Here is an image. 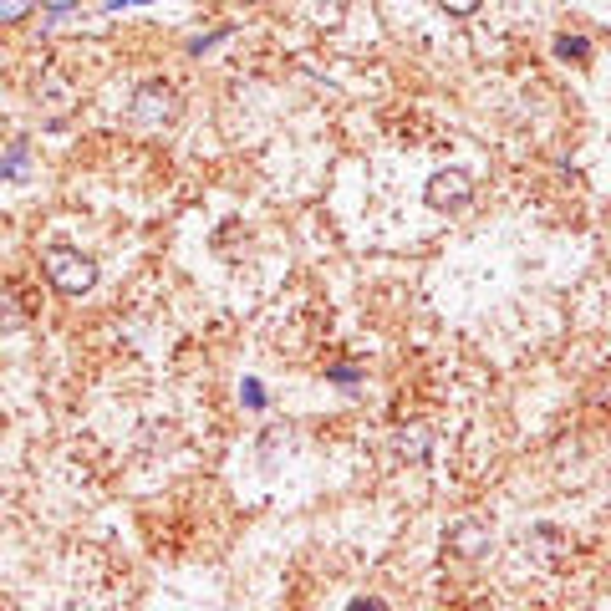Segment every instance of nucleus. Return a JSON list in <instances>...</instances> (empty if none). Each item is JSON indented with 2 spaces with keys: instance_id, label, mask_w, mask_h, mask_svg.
Segmentation results:
<instances>
[{
  "instance_id": "ddd939ff",
  "label": "nucleus",
  "mask_w": 611,
  "mask_h": 611,
  "mask_svg": "<svg viewBox=\"0 0 611 611\" xmlns=\"http://www.w3.org/2000/svg\"><path fill=\"white\" fill-rule=\"evenodd\" d=\"M326 377H331V382H357V377H362V372H357V367H331V372H326Z\"/></svg>"
},
{
  "instance_id": "f257e3e1",
  "label": "nucleus",
  "mask_w": 611,
  "mask_h": 611,
  "mask_svg": "<svg viewBox=\"0 0 611 611\" xmlns=\"http://www.w3.org/2000/svg\"><path fill=\"white\" fill-rule=\"evenodd\" d=\"M46 281L62 296H87L97 286V265L82 250H72V245H51L46 250Z\"/></svg>"
},
{
  "instance_id": "f03ea898",
  "label": "nucleus",
  "mask_w": 611,
  "mask_h": 611,
  "mask_svg": "<svg viewBox=\"0 0 611 611\" xmlns=\"http://www.w3.org/2000/svg\"><path fill=\"white\" fill-rule=\"evenodd\" d=\"M469 194H474V184H469L464 169H438V174L428 179V189H423V204L438 209V214H449V209H464Z\"/></svg>"
},
{
  "instance_id": "4468645a",
  "label": "nucleus",
  "mask_w": 611,
  "mask_h": 611,
  "mask_svg": "<svg viewBox=\"0 0 611 611\" xmlns=\"http://www.w3.org/2000/svg\"><path fill=\"white\" fill-rule=\"evenodd\" d=\"M41 6H46L51 16H62V11H72V6H82V0H41Z\"/></svg>"
},
{
  "instance_id": "20e7f679",
  "label": "nucleus",
  "mask_w": 611,
  "mask_h": 611,
  "mask_svg": "<svg viewBox=\"0 0 611 611\" xmlns=\"http://www.w3.org/2000/svg\"><path fill=\"white\" fill-rule=\"evenodd\" d=\"M443 545L449 550H459V555H489L494 550V535L484 530V525H474V520H459V525H449V535H443Z\"/></svg>"
},
{
  "instance_id": "9d476101",
  "label": "nucleus",
  "mask_w": 611,
  "mask_h": 611,
  "mask_svg": "<svg viewBox=\"0 0 611 611\" xmlns=\"http://www.w3.org/2000/svg\"><path fill=\"white\" fill-rule=\"evenodd\" d=\"M16 301L11 296H0V331H16V326H26V311H11Z\"/></svg>"
},
{
  "instance_id": "9b49d317",
  "label": "nucleus",
  "mask_w": 611,
  "mask_h": 611,
  "mask_svg": "<svg viewBox=\"0 0 611 611\" xmlns=\"http://www.w3.org/2000/svg\"><path fill=\"white\" fill-rule=\"evenodd\" d=\"M225 36H230V26H219V31H204V36H194V41H189V51H194V57H204V51H209V46H219Z\"/></svg>"
},
{
  "instance_id": "f8f14e48",
  "label": "nucleus",
  "mask_w": 611,
  "mask_h": 611,
  "mask_svg": "<svg viewBox=\"0 0 611 611\" xmlns=\"http://www.w3.org/2000/svg\"><path fill=\"white\" fill-rule=\"evenodd\" d=\"M433 6H438V11H449V16H474V11L484 6V0H433Z\"/></svg>"
},
{
  "instance_id": "6e6552de",
  "label": "nucleus",
  "mask_w": 611,
  "mask_h": 611,
  "mask_svg": "<svg viewBox=\"0 0 611 611\" xmlns=\"http://www.w3.org/2000/svg\"><path fill=\"white\" fill-rule=\"evenodd\" d=\"M36 0H0V26H11V21H26L31 16Z\"/></svg>"
},
{
  "instance_id": "2eb2a0df",
  "label": "nucleus",
  "mask_w": 611,
  "mask_h": 611,
  "mask_svg": "<svg viewBox=\"0 0 611 611\" xmlns=\"http://www.w3.org/2000/svg\"><path fill=\"white\" fill-rule=\"evenodd\" d=\"M352 611H382V601H372V596H357V601H352Z\"/></svg>"
},
{
  "instance_id": "7ed1b4c3",
  "label": "nucleus",
  "mask_w": 611,
  "mask_h": 611,
  "mask_svg": "<svg viewBox=\"0 0 611 611\" xmlns=\"http://www.w3.org/2000/svg\"><path fill=\"white\" fill-rule=\"evenodd\" d=\"M174 113H179V107H174V87L169 82H143L133 92V118L138 123H169Z\"/></svg>"
},
{
  "instance_id": "423d86ee",
  "label": "nucleus",
  "mask_w": 611,
  "mask_h": 611,
  "mask_svg": "<svg viewBox=\"0 0 611 611\" xmlns=\"http://www.w3.org/2000/svg\"><path fill=\"white\" fill-rule=\"evenodd\" d=\"M398 454H408V459H423V454H428V428L398 433Z\"/></svg>"
},
{
  "instance_id": "1a4fd4ad",
  "label": "nucleus",
  "mask_w": 611,
  "mask_h": 611,
  "mask_svg": "<svg viewBox=\"0 0 611 611\" xmlns=\"http://www.w3.org/2000/svg\"><path fill=\"white\" fill-rule=\"evenodd\" d=\"M240 398H245V408L260 413V408H265V382H260V377H245V382H240Z\"/></svg>"
},
{
  "instance_id": "39448f33",
  "label": "nucleus",
  "mask_w": 611,
  "mask_h": 611,
  "mask_svg": "<svg viewBox=\"0 0 611 611\" xmlns=\"http://www.w3.org/2000/svg\"><path fill=\"white\" fill-rule=\"evenodd\" d=\"M555 57L561 62H591V41L586 36H555Z\"/></svg>"
},
{
  "instance_id": "0eeeda50",
  "label": "nucleus",
  "mask_w": 611,
  "mask_h": 611,
  "mask_svg": "<svg viewBox=\"0 0 611 611\" xmlns=\"http://www.w3.org/2000/svg\"><path fill=\"white\" fill-rule=\"evenodd\" d=\"M26 174V143H11V153L0 158V179H21Z\"/></svg>"
}]
</instances>
